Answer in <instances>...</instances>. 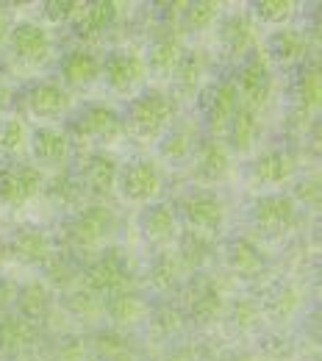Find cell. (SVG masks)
Listing matches in <instances>:
<instances>
[{
    "label": "cell",
    "mask_w": 322,
    "mask_h": 361,
    "mask_svg": "<svg viewBox=\"0 0 322 361\" xmlns=\"http://www.w3.org/2000/svg\"><path fill=\"white\" fill-rule=\"evenodd\" d=\"M320 106V73L317 70H309L303 78H300V90H297V109L300 111H314Z\"/></svg>",
    "instance_id": "e575fe53"
},
{
    "label": "cell",
    "mask_w": 322,
    "mask_h": 361,
    "mask_svg": "<svg viewBox=\"0 0 322 361\" xmlns=\"http://www.w3.org/2000/svg\"><path fill=\"white\" fill-rule=\"evenodd\" d=\"M144 233L153 242H170L178 233V214L170 206H164V203L161 206H153L144 214Z\"/></svg>",
    "instance_id": "603a6c76"
},
{
    "label": "cell",
    "mask_w": 322,
    "mask_h": 361,
    "mask_svg": "<svg viewBox=\"0 0 322 361\" xmlns=\"http://www.w3.org/2000/svg\"><path fill=\"white\" fill-rule=\"evenodd\" d=\"M211 256V242L206 239V233H186L181 239V259L178 264L186 270H200Z\"/></svg>",
    "instance_id": "f1b7e54d"
},
{
    "label": "cell",
    "mask_w": 322,
    "mask_h": 361,
    "mask_svg": "<svg viewBox=\"0 0 322 361\" xmlns=\"http://www.w3.org/2000/svg\"><path fill=\"white\" fill-rule=\"evenodd\" d=\"M97 353L106 361H131L134 359V348L125 336L120 334H103L97 339Z\"/></svg>",
    "instance_id": "836d02e7"
},
{
    "label": "cell",
    "mask_w": 322,
    "mask_h": 361,
    "mask_svg": "<svg viewBox=\"0 0 322 361\" xmlns=\"http://www.w3.org/2000/svg\"><path fill=\"white\" fill-rule=\"evenodd\" d=\"M28 145V128L23 120H8L0 131V147L6 153H20Z\"/></svg>",
    "instance_id": "8d00e7d4"
},
{
    "label": "cell",
    "mask_w": 322,
    "mask_h": 361,
    "mask_svg": "<svg viewBox=\"0 0 322 361\" xmlns=\"http://www.w3.org/2000/svg\"><path fill=\"white\" fill-rule=\"evenodd\" d=\"M217 14H220V3H211V0L194 3V6L186 8V25L194 28V31H203L217 20Z\"/></svg>",
    "instance_id": "74e56055"
},
{
    "label": "cell",
    "mask_w": 322,
    "mask_h": 361,
    "mask_svg": "<svg viewBox=\"0 0 322 361\" xmlns=\"http://www.w3.org/2000/svg\"><path fill=\"white\" fill-rule=\"evenodd\" d=\"M50 195L53 197H58V200H64V203H73L75 197H78V183L73 178H56L50 183Z\"/></svg>",
    "instance_id": "f6af8a7d"
},
{
    "label": "cell",
    "mask_w": 322,
    "mask_h": 361,
    "mask_svg": "<svg viewBox=\"0 0 322 361\" xmlns=\"http://www.w3.org/2000/svg\"><path fill=\"white\" fill-rule=\"evenodd\" d=\"M17 256L31 262V264H45L53 259V242L45 231H23L14 242Z\"/></svg>",
    "instance_id": "44dd1931"
},
{
    "label": "cell",
    "mask_w": 322,
    "mask_h": 361,
    "mask_svg": "<svg viewBox=\"0 0 322 361\" xmlns=\"http://www.w3.org/2000/svg\"><path fill=\"white\" fill-rule=\"evenodd\" d=\"M295 14V3L292 0H264L259 3V17L267 23H283Z\"/></svg>",
    "instance_id": "ab89813d"
},
{
    "label": "cell",
    "mask_w": 322,
    "mask_h": 361,
    "mask_svg": "<svg viewBox=\"0 0 322 361\" xmlns=\"http://www.w3.org/2000/svg\"><path fill=\"white\" fill-rule=\"evenodd\" d=\"M106 312L120 325H137L139 319H144V314H147V306H144V300L139 295H134L128 289V292L111 295L109 303H106Z\"/></svg>",
    "instance_id": "ffe728a7"
},
{
    "label": "cell",
    "mask_w": 322,
    "mask_h": 361,
    "mask_svg": "<svg viewBox=\"0 0 322 361\" xmlns=\"http://www.w3.org/2000/svg\"><path fill=\"white\" fill-rule=\"evenodd\" d=\"M28 106H31V111H34L37 117H42V120H56V117H61V114L70 111V94H67L64 87H58V84H53V81H45V84H39V87L31 90Z\"/></svg>",
    "instance_id": "7c38bea8"
},
{
    "label": "cell",
    "mask_w": 322,
    "mask_h": 361,
    "mask_svg": "<svg viewBox=\"0 0 322 361\" xmlns=\"http://www.w3.org/2000/svg\"><path fill=\"white\" fill-rule=\"evenodd\" d=\"M34 150L45 164L58 167V164H64L70 159V139L58 128H42L34 139Z\"/></svg>",
    "instance_id": "2e32d148"
},
{
    "label": "cell",
    "mask_w": 322,
    "mask_h": 361,
    "mask_svg": "<svg viewBox=\"0 0 322 361\" xmlns=\"http://www.w3.org/2000/svg\"><path fill=\"white\" fill-rule=\"evenodd\" d=\"M259 319H261V312L256 303H239L236 306V325L253 328V325H259Z\"/></svg>",
    "instance_id": "bcb514c9"
},
{
    "label": "cell",
    "mask_w": 322,
    "mask_h": 361,
    "mask_svg": "<svg viewBox=\"0 0 322 361\" xmlns=\"http://www.w3.org/2000/svg\"><path fill=\"white\" fill-rule=\"evenodd\" d=\"M236 111H239V90H236V84H223L217 94H214V100H211V111H209V123H211V128L214 131H228L230 120L236 117Z\"/></svg>",
    "instance_id": "d6986e66"
},
{
    "label": "cell",
    "mask_w": 322,
    "mask_h": 361,
    "mask_svg": "<svg viewBox=\"0 0 322 361\" xmlns=\"http://www.w3.org/2000/svg\"><path fill=\"white\" fill-rule=\"evenodd\" d=\"M228 131H230V136H233V145H236L239 150H250V147L256 145L259 134H261V123H259V117H256L250 109H239L236 117L230 120Z\"/></svg>",
    "instance_id": "83f0119b"
},
{
    "label": "cell",
    "mask_w": 322,
    "mask_h": 361,
    "mask_svg": "<svg viewBox=\"0 0 322 361\" xmlns=\"http://www.w3.org/2000/svg\"><path fill=\"white\" fill-rule=\"evenodd\" d=\"M230 164V156L223 142H206L197 153V170L203 178H220Z\"/></svg>",
    "instance_id": "4316f807"
},
{
    "label": "cell",
    "mask_w": 322,
    "mask_h": 361,
    "mask_svg": "<svg viewBox=\"0 0 322 361\" xmlns=\"http://www.w3.org/2000/svg\"><path fill=\"white\" fill-rule=\"evenodd\" d=\"M297 192H300L303 200H311V203H314V200H317V180H306Z\"/></svg>",
    "instance_id": "c3c4849f"
},
{
    "label": "cell",
    "mask_w": 322,
    "mask_h": 361,
    "mask_svg": "<svg viewBox=\"0 0 322 361\" xmlns=\"http://www.w3.org/2000/svg\"><path fill=\"white\" fill-rule=\"evenodd\" d=\"M42 173L34 167H11L3 178H0V195L8 203H25L31 200L39 189H42Z\"/></svg>",
    "instance_id": "9c48e42d"
},
{
    "label": "cell",
    "mask_w": 322,
    "mask_h": 361,
    "mask_svg": "<svg viewBox=\"0 0 322 361\" xmlns=\"http://www.w3.org/2000/svg\"><path fill=\"white\" fill-rule=\"evenodd\" d=\"M228 262H230V267H233V272H239V275H244V278H256V275L264 272V256L259 253L256 245H250V242H244V239L230 245Z\"/></svg>",
    "instance_id": "484cf974"
},
{
    "label": "cell",
    "mask_w": 322,
    "mask_h": 361,
    "mask_svg": "<svg viewBox=\"0 0 322 361\" xmlns=\"http://www.w3.org/2000/svg\"><path fill=\"white\" fill-rule=\"evenodd\" d=\"M78 11H81V3H70V0H53V3H47V14L56 23H64L70 17H78Z\"/></svg>",
    "instance_id": "ee69618b"
},
{
    "label": "cell",
    "mask_w": 322,
    "mask_h": 361,
    "mask_svg": "<svg viewBox=\"0 0 322 361\" xmlns=\"http://www.w3.org/2000/svg\"><path fill=\"white\" fill-rule=\"evenodd\" d=\"M273 50H275L278 59L283 61H297L309 53V39L303 31H295V28H286V31H278L273 37Z\"/></svg>",
    "instance_id": "f546056e"
},
{
    "label": "cell",
    "mask_w": 322,
    "mask_h": 361,
    "mask_svg": "<svg viewBox=\"0 0 322 361\" xmlns=\"http://www.w3.org/2000/svg\"><path fill=\"white\" fill-rule=\"evenodd\" d=\"M175 78H178V87L184 92H189V94L200 90V84L206 78V61H203V56L200 53L184 56L181 64H178V70H175Z\"/></svg>",
    "instance_id": "1f68e13d"
},
{
    "label": "cell",
    "mask_w": 322,
    "mask_h": 361,
    "mask_svg": "<svg viewBox=\"0 0 322 361\" xmlns=\"http://www.w3.org/2000/svg\"><path fill=\"white\" fill-rule=\"evenodd\" d=\"M150 281H153V286L156 289H161V292H167V289H173L178 281H181V264H178V259H173V256H159V262L153 264V272H150Z\"/></svg>",
    "instance_id": "d6a6232c"
},
{
    "label": "cell",
    "mask_w": 322,
    "mask_h": 361,
    "mask_svg": "<svg viewBox=\"0 0 322 361\" xmlns=\"http://www.w3.org/2000/svg\"><path fill=\"white\" fill-rule=\"evenodd\" d=\"M225 309V298L217 281L211 278H197L189 289V312L197 319H214L223 314Z\"/></svg>",
    "instance_id": "30bf717a"
},
{
    "label": "cell",
    "mask_w": 322,
    "mask_h": 361,
    "mask_svg": "<svg viewBox=\"0 0 322 361\" xmlns=\"http://www.w3.org/2000/svg\"><path fill=\"white\" fill-rule=\"evenodd\" d=\"M34 339V322L25 317H6L0 319V350L3 353H20Z\"/></svg>",
    "instance_id": "ac0fdd59"
},
{
    "label": "cell",
    "mask_w": 322,
    "mask_h": 361,
    "mask_svg": "<svg viewBox=\"0 0 322 361\" xmlns=\"http://www.w3.org/2000/svg\"><path fill=\"white\" fill-rule=\"evenodd\" d=\"M58 356H61V361H84V348L78 342H70L58 350Z\"/></svg>",
    "instance_id": "7dc6e473"
},
{
    "label": "cell",
    "mask_w": 322,
    "mask_h": 361,
    "mask_svg": "<svg viewBox=\"0 0 322 361\" xmlns=\"http://www.w3.org/2000/svg\"><path fill=\"white\" fill-rule=\"evenodd\" d=\"M192 139H194V128L192 126H181L178 131H173V134L164 139L161 153L167 159H186L192 153Z\"/></svg>",
    "instance_id": "d590c367"
},
{
    "label": "cell",
    "mask_w": 322,
    "mask_h": 361,
    "mask_svg": "<svg viewBox=\"0 0 322 361\" xmlns=\"http://www.w3.org/2000/svg\"><path fill=\"white\" fill-rule=\"evenodd\" d=\"M303 298H300V289L295 286H286L283 292H278V298L273 300V314L275 317H292L300 309Z\"/></svg>",
    "instance_id": "60d3db41"
},
{
    "label": "cell",
    "mask_w": 322,
    "mask_h": 361,
    "mask_svg": "<svg viewBox=\"0 0 322 361\" xmlns=\"http://www.w3.org/2000/svg\"><path fill=\"white\" fill-rule=\"evenodd\" d=\"M123 192L137 203H150L161 192V173L150 161H137L123 173Z\"/></svg>",
    "instance_id": "5b68a950"
},
{
    "label": "cell",
    "mask_w": 322,
    "mask_h": 361,
    "mask_svg": "<svg viewBox=\"0 0 322 361\" xmlns=\"http://www.w3.org/2000/svg\"><path fill=\"white\" fill-rule=\"evenodd\" d=\"M114 226H117V220L109 206H89L75 217L70 233L78 247H97L111 236Z\"/></svg>",
    "instance_id": "3957f363"
},
{
    "label": "cell",
    "mask_w": 322,
    "mask_h": 361,
    "mask_svg": "<svg viewBox=\"0 0 322 361\" xmlns=\"http://www.w3.org/2000/svg\"><path fill=\"white\" fill-rule=\"evenodd\" d=\"M20 312L25 319H42L50 312V292H47L45 283H31L23 289L20 295Z\"/></svg>",
    "instance_id": "4dcf8cb0"
},
{
    "label": "cell",
    "mask_w": 322,
    "mask_h": 361,
    "mask_svg": "<svg viewBox=\"0 0 322 361\" xmlns=\"http://www.w3.org/2000/svg\"><path fill=\"white\" fill-rule=\"evenodd\" d=\"M175 117V103L173 97H167L164 92H150L144 97H139L134 111H131V123L142 136H159L170 128Z\"/></svg>",
    "instance_id": "7a4b0ae2"
},
{
    "label": "cell",
    "mask_w": 322,
    "mask_h": 361,
    "mask_svg": "<svg viewBox=\"0 0 322 361\" xmlns=\"http://www.w3.org/2000/svg\"><path fill=\"white\" fill-rule=\"evenodd\" d=\"M295 217H297V206L286 195H270L256 203V223L264 231H283L295 223Z\"/></svg>",
    "instance_id": "8fae6325"
},
{
    "label": "cell",
    "mask_w": 322,
    "mask_h": 361,
    "mask_svg": "<svg viewBox=\"0 0 322 361\" xmlns=\"http://www.w3.org/2000/svg\"><path fill=\"white\" fill-rule=\"evenodd\" d=\"M70 312L75 317H84V319H97V314H103V300L94 292L73 295L70 298Z\"/></svg>",
    "instance_id": "f35d334b"
},
{
    "label": "cell",
    "mask_w": 322,
    "mask_h": 361,
    "mask_svg": "<svg viewBox=\"0 0 322 361\" xmlns=\"http://www.w3.org/2000/svg\"><path fill=\"white\" fill-rule=\"evenodd\" d=\"M100 73V64L92 53H84V50H75L67 56L64 61V81L73 84V87H87L92 84Z\"/></svg>",
    "instance_id": "cb8c5ba5"
},
{
    "label": "cell",
    "mask_w": 322,
    "mask_h": 361,
    "mask_svg": "<svg viewBox=\"0 0 322 361\" xmlns=\"http://www.w3.org/2000/svg\"><path fill=\"white\" fill-rule=\"evenodd\" d=\"M131 259L120 250H109L94 262L89 272H87V286L94 295L111 298L120 292H128L131 286Z\"/></svg>",
    "instance_id": "6da1fadb"
},
{
    "label": "cell",
    "mask_w": 322,
    "mask_h": 361,
    "mask_svg": "<svg viewBox=\"0 0 322 361\" xmlns=\"http://www.w3.org/2000/svg\"><path fill=\"white\" fill-rule=\"evenodd\" d=\"M273 92V73H270V61L264 56H256L239 78V94H244V100L250 106H264L270 100Z\"/></svg>",
    "instance_id": "8992f818"
},
{
    "label": "cell",
    "mask_w": 322,
    "mask_h": 361,
    "mask_svg": "<svg viewBox=\"0 0 322 361\" xmlns=\"http://www.w3.org/2000/svg\"><path fill=\"white\" fill-rule=\"evenodd\" d=\"M181 59H184L181 42H178L175 37H164V39H159V42L153 45V50H150V70H153L156 75H170V73L178 70Z\"/></svg>",
    "instance_id": "d4e9b609"
},
{
    "label": "cell",
    "mask_w": 322,
    "mask_h": 361,
    "mask_svg": "<svg viewBox=\"0 0 322 361\" xmlns=\"http://www.w3.org/2000/svg\"><path fill=\"white\" fill-rule=\"evenodd\" d=\"M47 275H50V281L58 283V286H70V283L78 281V270H75V264H73L70 259H53Z\"/></svg>",
    "instance_id": "b9f144b4"
},
{
    "label": "cell",
    "mask_w": 322,
    "mask_h": 361,
    "mask_svg": "<svg viewBox=\"0 0 322 361\" xmlns=\"http://www.w3.org/2000/svg\"><path fill=\"white\" fill-rule=\"evenodd\" d=\"M184 217L194 233H214L225 223V206H223V200L217 195L197 192V195H192L186 200Z\"/></svg>",
    "instance_id": "277c9868"
},
{
    "label": "cell",
    "mask_w": 322,
    "mask_h": 361,
    "mask_svg": "<svg viewBox=\"0 0 322 361\" xmlns=\"http://www.w3.org/2000/svg\"><path fill=\"white\" fill-rule=\"evenodd\" d=\"M117 178H120V164H117V159H111L106 153L92 156L84 167V180L94 195H109L117 186Z\"/></svg>",
    "instance_id": "5bb4252c"
},
{
    "label": "cell",
    "mask_w": 322,
    "mask_h": 361,
    "mask_svg": "<svg viewBox=\"0 0 322 361\" xmlns=\"http://www.w3.org/2000/svg\"><path fill=\"white\" fill-rule=\"evenodd\" d=\"M153 325H156L159 334H175V331L184 328V314L178 309H161L153 317Z\"/></svg>",
    "instance_id": "7bdbcfd3"
},
{
    "label": "cell",
    "mask_w": 322,
    "mask_h": 361,
    "mask_svg": "<svg viewBox=\"0 0 322 361\" xmlns=\"http://www.w3.org/2000/svg\"><path fill=\"white\" fill-rule=\"evenodd\" d=\"M223 42L230 53H247L253 50L259 42V31H256V23L247 17V14H236L230 17L223 28Z\"/></svg>",
    "instance_id": "9a60e30c"
},
{
    "label": "cell",
    "mask_w": 322,
    "mask_h": 361,
    "mask_svg": "<svg viewBox=\"0 0 322 361\" xmlns=\"http://www.w3.org/2000/svg\"><path fill=\"white\" fill-rule=\"evenodd\" d=\"M253 173L261 183H283V180H289L295 176V159L289 153H280V150L267 153V156H261L256 161Z\"/></svg>",
    "instance_id": "7402d4cb"
},
{
    "label": "cell",
    "mask_w": 322,
    "mask_h": 361,
    "mask_svg": "<svg viewBox=\"0 0 322 361\" xmlns=\"http://www.w3.org/2000/svg\"><path fill=\"white\" fill-rule=\"evenodd\" d=\"M144 75H147V64L139 59L137 53H114L106 61V78L114 90H134L144 81Z\"/></svg>",
    "instance_id": "ba28073f"
},
{
    "label": "cell",
    "mask_w": 322,
    "mask_h": 361,
    "mask_svg": "<svg viewBox=\"0 0 322 361\" xmlns=\"http://www.w3.org/2000/svg\"><path fill=\"white\" fill-rule=\"evenodd\" d=\"M6 37V23H3V17H0V39Z\"/></svg>",
    "instance_id": "f907efd6"
},
{
    "label": "cell",
    "mask_w": 322,
    "mask_h": 361,
    "mask_svg": "<svg viewBox=\"0 0 322 361\" xmlns=\"http://www.w3.org/2000/svg\"><path fill=\"white\" fill-rule=\"evenodd\" d=\"M81 134L92 136V139H103V142H111L114 136L123 134V120L114 109L109 106H92L84 120H81Z\"/></svg>",
    "instance_id": "4fadbf2b"
},
{
    "label": "cell",
    "mask_w": 322,
    "mask_h": 361,
    "mask_svg": "<svg viewBox=\"0 0 322 361\" xmlns=\"http://www.w3.org/2000/svg\"><path fill=\"white\" fill-rule=\"evenodd\" d=\"M6 103H8V92H6L3 87H0V111L6 109Z\"/></svg>",
    "instance_id": "681fc988"
},
{
    "label": "cell",
    "mask_w": 322,
    "mask_h": 361,
    "mask_svg": "<svg viewBox=\"0 0 322 361\" xmlns=\"http://www.w3.org/2000/svg\"><path fill=\"white\" fill-rule=\"evenodd\" d=\"M114 17H117V3H92L78 11V31L89 39L103 37L111 28Z\"/></svg>",
    "instance_id": "e0dca14e"
},
{
    "label": "cell",
    "mask_w": 322,
    "mask_h": 361,
    "mask_svg": "<svg viewBox=\"0 0 322 361\" xmlns=\"http://www.w3.org/2000/svg\"><path fill=\"white\" fill-rule=\"evenodd\" d=\"M14 50L20 59L31 61V64H42L50 59V50H53V42H50V34H47L42 25H34V23H23L14 28Z\"/></svg>",
    "instance_id": "52a82bcc"
}]
</instances>
